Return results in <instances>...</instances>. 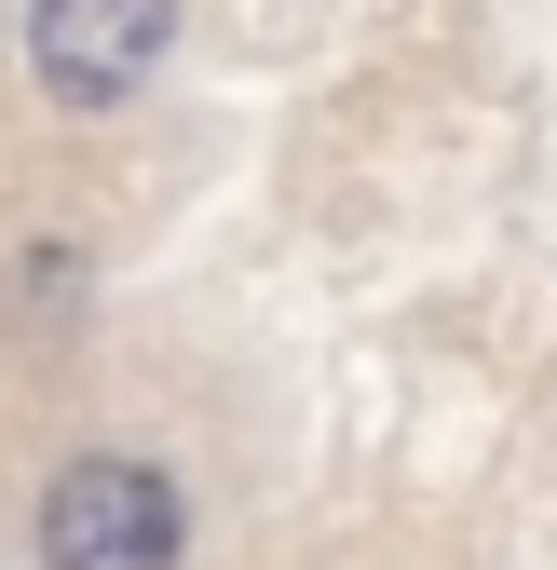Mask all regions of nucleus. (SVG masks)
<instances>
[{
	"instance_id": "nucleus-1",
	"label": "nucleus",
	"mask_w": 557,
	"mask_h": 570,
	"mask_svg": "<svg viewBox=\"0 0 557 570\" xmlns=\"http://www.w3.org/2000/svg\"><path fill=\"white\" fill-rule=\"evenodd\" d=\"M55 570H177V489L150 462H68L41 503Z\"/></svg>"
},
{
	"instance_id": "nucleus-2",
	"label": "nucleus",
	"mask_w": 557,
	"mask_h": 570,
	"mask_svg": "<svg viewBox=\"0 0 557 570\" xmlns=\"http://www.w3.org/2000/svg\"><path fill=\"white\" fill-rule=\"evenodd\" d=\"M164 28H177V0H41V14H28L41 96H68V109L136 96V82H150V55H164Z\"/></svg>"
}]
</instances>
